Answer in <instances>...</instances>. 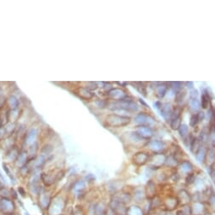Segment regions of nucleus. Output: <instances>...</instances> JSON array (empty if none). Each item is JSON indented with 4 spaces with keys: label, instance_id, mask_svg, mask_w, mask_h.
I'll use <instances>...</instances> for the list:
<instances>
[{
    "label": "nucleus",
    "instance_id": "obj_44",
    "mask_svg": "<svg viewBox=\"0 0 215 215\" xmlns=\"http://www.w3.org/2000/svg\"><path fill=\"white\" fill-rule=\"evenodd\" d=\"M52 151H53V147H52L51 145H49V144L45 145V146L43 147V149H42V153H43V155H49Z\"/></svg>",
    "mask_w": 215,
    "mask_h": 215
},
{
    "label": "nucleus",
    "instance_id": "obj_22",
    "mask_svg": "<svg viewBox=\"0 0 215 215\" xmlns=\"http://www.w3.org/2000/svg\"><path fill=\"white\" fill-rule=\"evenodd\" d=\"M205 162L208 164H210V165L213 162H215V147H210L209 149L207 150Z\"/></svg>",
    "mask_w": 215,
    "mask_h": 215
},
{
    "label": "nucleus",
    "instance_id": "obj_1",
    "mask_svg": "<svg viewBox=\"0 0 215 215\" xmlns=\"http://www.w3.org/2000/svg\"><path fill=\"white\" fill-rule=\"evenodd\" d=\"M108 107L113 111H124V112H136L139 111V105L133 99L127 96L126 98L108 104Z\"/></svg>",
    "mask_w": 215,
    "mask_h": 215
},
{
    "label": "nucleus",
    "instance_id": "obj_26",
    "mask_svg": "<svg viewBox=\"0 0 215 215\" xmlns=\"http://www.w3.org/2000/svg\"><path fill=\"white\" fill-rule=\"evenodd\" d=\"M189 106H190V109L191 110V111H193L194 113L196 112H198L200 111L201 109V103L200 101L198 99H190V101H189Z\"/></svg>",
    "mask_w": 215,
    "mask_h": 215
},
{
    "label": "nucleus",
    "instance_id": "obj_51",
    "mask_svg": "<svg viewBox=\"0 0 215 215\" xmlns=\"http://www.w3.org/2000/svg\"><path fill=\"white\" fill-rule=\"evenodd\" d=\"M162 102L160 101H155L154 103H153V105H154V108H156L157 110H160V108H161V106H162Z\"/></svg>",
    "mask_w": 215,
    "mask_h": 215
},
{
    "label": "nucleus",
    "instance_id": "obj_29",
    "mask_svg": "<svg viewBox=\"0 0 215 215\" xmlns=\"http://www.w3.org/2000/svg\"><path fill=\"white\" fill-rule=\"evenodd\" d=\"M175 96V101L180 105V104H182V102L185 101V96H186V91L185 90H182L179 92L176 93Z\"/></svg>",
    "mask_w": 215,
    "mask_h": 215
},
{
    "label": "nucleus",
    "instance_id": "obj_50",
    "mask_svg": "<svg viewBox=\"0 0 215 215\" xmlns=\"http://www.w3.org/2000/svg\"><path fill=\"white\" fill-rule=\"evenodd\" d=\"M5 134H6V131L4 129V127H0V140L3 139V137H4Z\"/></svg>",
    "mask_w": 215,
    "mask_h": 215
},
{
    "label": "nucleus",
    "instance_id": "obj_32",
    "mask_svg": "<svg viewBox=\"0 0 215 215\" xmlns=\"http://www.w3.org/2000/svg\"><path fill=\"white\" fill-rule=\"evenodd\" d=\"M161 205H163V201L159 197H155L153 199H152L150 201V208L152 209L158 208H160Z\"/></svg>",
    "mask_w": 215,
    "mask_h": 215
},
{
    "label": "nucleus",
    "instance_id": "obj_25",
    "mask_svg": "<svg viewBox=\"0 0 215 215\" xmlns=\"http://www.w3.org/2000/svg\"><path fill=\"white\" fill-rule=\"evenodd\" d=\"M210 101H211V97L205 91H203V93L202 94V96H201V108L208 109L209 107Z\"/></svg>",
    "mask_w": 215,
    "mask_h": 215
},
{
    "label": "nucleus",
    "instance_id": "obj_12",
    "mask_svg": "<svg viewBox=\"0 0 215 215\" xmlns=\"http://www.w3.org/2000/svg\"><path fill=\"white\" fill-rule=\"evenodd\" d=\"M191 215H206L208 213V208L205 203L203 202L193 203L191 206Z\"/></svg>",
    "mask_w": 215,
    "mask_h": 215
},
{
    "label": "nucleus",
    "instance_id": "obj_11",
    "mask_svg": "<svg viewBox=\"0 0 215 215\" xmlns=\"http://www.w3.org/2000/svg\"><path fill=\"white\" fill-rule=\"evenodd\" d=\"M136 132L141 137L144 138V139H146V140L150 139L153 136V134H154L153 130H152L151 127L146 125L137 126L136 128Z\"/></svg>",
    "mask_w": 215,
    "mask_h": 215
},
{
    "label": "nucleus",
    "instance_id": "obj_35",
    "mask_svg": "<svg viewBox=\"0 0 215 215\" xmlns=\"http://www.w3.org/2000/svg\"><path fill=\"white\" fill-rule=\"evenodd\" d=\"M146 198L145 191H143V190H136L134 193V199L136 201V202H143L144 199Z\"/></svg>",
    "mask_w": 215,
    "mask_h": 215
},
{
    "label": "nucleus",
    "instance_id": "obj_46",
    "mask_svg": "<svg viewBox=\"0 0 215 215\" xmlns=\"http://www.w3.org/2000/svg\"><path fill=\"white\" fill-rule=\"evenodd\" d=\"M197 120H198V122H199V123H202L203 120L205 119V112L203 111H199L198 112H197Z\"/></svg>",
    "mask_w": 215,
    "mask_h": 215
},
{
    "label": "nucleus",
    "instance_id": "obj_2",
    "mask_svg": "<svg viewBox=\"0 0 215 215\" xmlns=\"http://www.w3.org/2000/svg\"><path fill=\"white\" fill-rule=\"evenodd\" d=\"M131 122V118L125 115L119 114H109L106 117L107 125L111 128H123L129 125Z\"/></svg>",
    "mask_w": 215,
    "mask_h": 215
},
{
    "label": "nucleus",
    "instance_id": "obj_17",
    "mask_svg": "<svg viewBox=\"0 0 215 215\" xmlns=\"http://www.w3.org/2000/svg\"><path fill=\"white\" fill-rule=\"evenodd\" d=\"M180 170L181 171L182 173L184 174H190L192 172L193 170V164H191V161L189 160H182L179 163L178 165Z\"/></svg>",
    "mask_w": 215,
    "mask_h": 215
},
{
    "label": "nucleus",
    "instance_id": "obj_28",
    "mask_svg": "<svg viewBox=\"0 0 215 215\" xmlns=\"http://www.w3.org/2000/svg\"><path fill=\"white\" fill-rule=\"evenodd\" d=\"M169 88H170L171 90H172V92L175 93V95L176 93L183 90V83L180 82V81L170 82L169 83Z\"/></svg>",
    "mask_w": 215,
    "mask_h": 215
},
{
    "label": "nucleus",
    "instance_id": "obj_56",
    "mask_svg": "<svg viewBox=\"0 0 215 215\" xmlns=\"http://www.w3.org/2000/svg\"><path fill=\"white\" fill-rule=\"evenodd\" d=\"M139 101L141 102V103H142V104H143V105H145L146 107H148V106H147V105L146 104V102L143 101V100H142V99H139Z\"/></svg>",
    "mask_w": 215,
    "mask_h": 215
},
{
    "label": "nucleus",
    "instance_id": "obj_40",
    "mask_svg": "<svg viewBox=\"0 0 215 215\" xmlns=\"http://www.w3.org/2000/svg\"><path fill=\"white\" fill-rule=\"evenodd\" d=\"M136 88L139 91L140 94H142L145 97L147 96V88H146V86L143 83H137V84L136 85Z\"/></svg>",
    "mask_w": 215,
    "mask_h": 215
},
{
    "label": "nucleus",
    "instance_id": "obj_59",
    "mask_svg": "<svg viewBox=\"0 0 215 215\" xmlns=\"http://www.w3.org/2000/svg\"><path fill=\"white\" fill-rule=\"evenodd\" d=\"M0 127H1V118H0Z\"/></svg>",
    "mask_w": 215,
    "mask_h": 215
},
{
    "label": "nucleus",
    "instance_id": "obj_36",
    "mask_svg": "<svg viewBox=\"0 0 215 215\" xmlns=\"http://www.w3.org/2000/svg\"><path fill=\"white\" fill-rule=\"evenodd\" d=\"M26 159H27V153L26 152H21L20 153V155H19L18 158H17V164H18L19 166H21V167L22 165H24L26 163Z\"/></svg>",
    "mask_w": 215,
    "mask_h": 215
},
{
    "label": "nucleus",
    "instance_id": "obj_10",
    "mask_svg": "<svg viewBox=\"0 0 215 215\" xmlns=\"http://www.w3.org/2000/svg\"><path fill=\"white\" fill-rule=\"evenodd\" d=\"M147 146L149 150L153 152V154H157V153H163L165 148V144L163 141L158 140V139H152L147 142Z\"/></svg>",
    "mask_w": 215,
    "mask_h": 215
},
{
    "label": "nucleus",
    "instance_id": "obj_41",
    "mask_svg": "<svg viewBox=\"0 0 215 215\" xmlns=\"http://www.w3.org/2000/svg\"><path fill=\"white\" fill-rule=\"evenodd\" d=\"M86 187V182L84 181H79L76 183L75 185V189L76 191H82V190H84Z\"/></svg>",
    "mask_w": 215,
    "mask_h": 215
},
{
    "label": "nucleus",
    "instance_id": "obj_47",
    "mask_svg": "<svg viewBox=\"0 0 215 215\" xmlns=\"http://www.w3.org/2000/svg\"><path fill=\"white\" fill-rule=\"evenodd\" d=\"M198 90H196V89H193V90H190L189 92V96H190V99H197L198 97Z\"/></svg>",
    "mask_w": 215,
    "mask_h": 215
},
{
    "label": "nucleus",
    "instance_id": "obj_43",
    "mask_svg": "<svg viewBox=\"0 0 215 215\" xmlns=\"http://www.w3.org/2000/svg\"><path fill=\"white\" fill-rule=\"evenodd\" d=\"M4 129L6 131V133H12L14 130H15V124L13 123H7V124L4 127Z\"/></svg>",
    "mask_w": 215,
    "mask_h": 215
},
{
    "label": "nucleus",
    "instance_id": "obj_8",
    "mask_svg": "<svg viewBox=\"0 0 215 215\" xmlns=\"http://www.w3.org/2000/svg\"><path fill=\"white\" fill-rule=\"evenodd\" d=\"M180 203L178 201L177 197L175 196H168V197L163 201V206L167 211H174L175 209L177 208V207L179 206Z\"/></svg>",
    "mask_w": 215,
    "mask_h": 215
},
{
    "label": "nucleus",
    "instance_id": "obj_53",
    "mask_svg": "<svg viewBox=\"0 0 215 215\" xmlns=\"http://www.w3.org/2000/svg\"><path fill=\"white\" fill-rule=\"evenodd\" d=\"M6 104V100L3 98V96H0V108H2Z\"/></svg>",
    "mask_w": 215,
    "mask_h": 215
},
{
    "label": "nucleus",
    "instance_id": "obj_39",
    "mask_svg": "<svg viewBox=\"0 0 215 215\" xmlns=\"http://www.w3.org/2000/svg\"><path fill=\"white\" fill-rule=\"evenodd\" d=\"M208 136H209L208 132H207L205 129H203V131L201 132L200 135H199V137H197V138L199 139V141H200L201 143H205V142H207V141H208Z\"/></svg>",
    "mask_w": 215,
    "mask_h": 215
},
{
    "label": "nucleus",
    "instance_id": "obj_9",
    "mask_svg": "<svg viewBox=\"0 0 215 215\" xmlns=\"http://www.w3.org/2000/svg\"><path fill=\"white\" fill-rule=\"evenodd\" d=\"M144 191H145L146 198L149 200H152L155 197H157V185L155 181H153L152 180H149L146 184Z\"/></svg>",
    "mask_w": 215,
    "mask_h": 215
},
{
    "label": "nucleus",
    "instance_id": "obj_49",
    "mask_svg": "<svg viewBox=\"0 0 215 215\" xmlns=\"http://www.w3.org/2000/svg\"><path fill=\"white\" fill-rule=\"evenodd\" d=\"M156 178L158 180V181H165L166 180V176L164 173H159L157 175Z\"/></svg>",
    "mask_w": 215,
    "mask_h": 215
},
{
    "label": "nucleus",
    "instance_id": "obj_42",
    "mask_svg": "<svg viewBox=\"0 0 215 215\" xmlns=\"http://www.w3.org/2000/svg\"><path fill=\"white\" fill-rule=\"evenodd\" d=\"M198 123H199V122L197 120V115L193 114L191 117V118H190V126H191V128H196L198 125Z\"/></svg>",
    "mask_w": 215,
    "mask_h": 215
},
{
    "label": "nucleus",
    "instance_id": "obj_19",
    "mask_svg": "<svg viewBox=\"0 0 215 215\" xmlns=\"http://www.w3.org/2000/svg\"><path fill=\"white\" fill-rule=\"evenodd\" d=\"M0 208L2 209L4 213L11 212L14 209V203H12V201L4 197L0 201Z\"/></svg>",
    "mask_w": 215,
    "mask_h": 215
},
{
    "label": "nucleus",
    "instance_id": "obj_13",
    "mask_svg": "<svg viewBox=\"0 0 215 215\" xmlns=\"http://www.w3.org/2000/svg\"><path fill=\"white\" fill-rule=\"evenodd\" d=\"M76 93L80 98L83 99L85 101H89L94 97V93L87 89L86 87H78L76 90Z\"/></svg>",
    "mask_w": 215,
    "mask_h": 215
},
{
    "label": "nucleus",
    "instance_id": "obj_16",
    "mask_svg": "<svg viewBox=\"0 0 215 215\" xmlns=\"http://www.w3.org/2000/svg\"><path fill=\"white\" fill-rule=\"evenodd\" d=\"M169 90V85L164 83H158V86L155 89V95L158 99H163L166 96Z\"/></svg>",
    "mask_w": 215,
    "mask_h": 215
},
{
    "label": "nucleus",
    "instance_id": "obj_55",
    "mask_svg": "<svg viewBox=\"0 0 215 215\" xmlns=\"http://www.w3.org/2000/svg\"><path fill=\"white\" fill-rule=\"evenodd\" d=\"M19 191H21V192L22 193L21 195L23 196V197H25V196H26V195H25V193H26V192H25L24 190L22 189V187H19Z\"/></svg>",
    "mask_w": 215,
    "mask_h": 215
},
{
    "label": "nucleus",
    "instance_id": "obj_18",
    "mask_svg": "<svg viewBox=\"0 0 215 215\" xmlns=\"http://www.w3.org/2000/svg\"><path fill=\"white\" fill-rule=\"evenodd\" d=\"M172 111V105L169 103V102H165V103L162 104V106H161L160 110H159V112H160V115L162 117H164V118H168V117H170Z\"/></svg>",
    "mask_w": 215,
    "mask_h": 215
},
{
    "label": "nucleus",
    "instance_id": "obj_37",
    "mask_svg": "<svg viewBox=\"0 0 215 215\" xmlns=\"http://www.w3.org/2000/svg\"><path fill=\"white\" fill-rule=\"evenodd\" d=\"M180 136L181 137H186L189 134V127L186 124H181V126L180 127V128L178 129Z\"/></svg>",
    "mask_w": 215,
    "mask_h": 215
},
{
    "label": "nucleus",
    "instance_id": "obj_24",
    "mask_svg": "<svg viewBox=\"0 0 215 215\" xmlns=\"http://www.w3.org/2000/svg\"><path fill=\"white\" fill-rule=\"evenodd\" d=\"M126 215H145V213L142 208L136 206V205H133L130 208H127Z\"/></svg>",
    "mask_w": 215,
    "mask_h": 215
},
{
    "label": "nucleus",
    "instance_id": "obj_33",
    "mask_svg": "<svg viewBox=\"0 0 215 215\" xmlns=\"http://www.w3.org/2000/svg\"><path fill=\"white\" fill-rule=\"evenodd\" d=\"M181 112H182V108L180 105H177L175 107H173L172 113L170 115V120H174L175 118H178V117H181Z\"/></svg>",
    "mask_w": 215,
    "mask_h": 215
},
{
    "label": "nucleus",
    "instance_id": "obj_3",
    "mask_svg": "<svg viewBox=\"0 0 215 215\" xmlns=\"http://www.w3.org/2000/svg\"><path fill=\"white\" fill-rule=\"evenodd\" d=\"M165 159H166V156H165V155H164V153L153 154L152 155L150 156V159H149V168L152 169V170L160 169L165 164Z\"/></svg>",
    "mask_w": 215,
    "mask_h": 215
},
{
    "label": "nucleus",
    "instance_id": "obj_6",
    "mask_svg": "<svg viewBox=\"0 0 215 215\" xmlns=\"http://www.w3.org/2000/svg\"><path fill=\"white\" fill-rule=\"evenodd\" d=\"M134 122L136 124H137V126L146 125L152 128V125L154 123V119L146 112H140V113L136 114Z\"/></svg>",
    "mask_w": 215,
    "mask_h": 215
},
{
    "label": "nucleus",
    "instance_id": "obj_54",
    "mask_svg": "<svg viewBox=\"0 0 215 215\" xmlns=\"http://www.w3.org/2000/svg\"><path fill=\"white\" fill-rule=\"evenodd\" d=\"M210 171L214 172L215 173V162H213L211 165H210Z\"/></svg>",
    "mask_w": 215,
    "mask_h": 215
},
{
    "label": "nucleus",
    "instance_id": "obj_21",
    "mask_svg": "<svg viewBox=\"0 0 215 215\" xmlns=\"http://www.w3.org/2000/svg\"><path fill=\"white\" fill-rule=\"evenodd\" d=\"M179 160L175 158V156L174 155H170L169 156H166V159H165V164L164 165L167 167L175 168L177 167L179 165Z\"/></svg>",
    "mask_w": 215,
    "mask_h": 215
},
{
    "label": "nucleus",
    "instance_id": "obj_4",
    "mask_svg": "<svg viewBox=\"0 0 215 215\" xmlns=\"http://www.w3.org/2000/svg\"><path fill=\"white\" fill-rule=\"evenodd\" d=\"M125 136H126V140L128 141V143L136 148H141V147L143 148L144 146H147V140L143 138L136 131L126 132Z\"/></svg>",
    "mask_w": 215,
    "mask_h": 215
},
{
    "label": "nucleus",
    "instance_id": "obj_14",
    "mask_svg": "<svg viewBox=\"0 0 215 215\" xmlns=\"http://www.w3.org/2000/svg\"><path fill=\"white\" fill-rule=\"evenodd\" d=\"M177 198H178L179 203L181 204L182 206L188 205L191 202V195L185 189H182L178 192Z\"/></svg>",
    "mask_w": 215,
    "mask_h": 215
},
{
    "label": "nucleus",
    "instance_id": "obj_58",
    "mask_svg": "<svg viewBox=\"0 0 215 215\" xmlns=\"http://www.w3.org/2000/svg\"><path fill=\"white\" fill-rule=\"evenodd\" d=\"M213 131H214V133H215V123L214 124H213Z\"/></svg>",
    "mask_w": 215,
    "mask_h": 215
},
{
    "label": "nucleus",
    "instance_id": "obj_20",
    "mask_svg": "<svg viewBox=\"0 0 215 215\" xmlns=\"http://www.w3.org/2000/svg\"><path fill=\"white\" fill-rule=\"evenodd\" d=\"M206 154H207V150L203 146H201L200 149L197 150L196 154H195V156H196V159L198 163L200 164H203L205 162V159H206Z\"/></svg>",
    "mask_w": 215,
    "mask_h": 215
},
{
    "label": "nucleus",
    "instance_id": "obj_45",
    "mask_svg": "<svg viewBox=\"0 0 215 215\" xmlns=\"http://www.w3.org/2000/svg\"><path fill=\"white\" fill-rule=\"evenodd\" d=\"M86 88L87 89H89L90 90H91V91H93V90H96L98 88V85H97V83H95V82H89V83H87V84H86Z\"/></svg>",
    "mask_w": 215,
    "mask_h": 215
},
{
    "label": "nucleus",
    "instance_id": "obj_34",
    "mask_svg": "<svg viewBox=\"0 0 215 215\" xmlns=\"http://www.w3.org/2000/svg\"><path fill=\"white\" fill-rule=\"evenodd\" d=\"M182 124V120L181 117H178V118H175V119L171 120L170 121V128L174 131H176L180 128V127L181 126Z\"/></svg>",
    "mask_w": 215,
    "mask_h": 215
},
{
    "label": "nucleus",
    "instance_id": "obj_5",
    "mask_svg": "<svg viewBox=\"0 0 215 215\" xmlns=\"http://www.w3.org/2000/svg\"><path fill=\"white\" fill-rule=\"evenodd\" d=\"M126 91L122 88H112L108 91V97L115 101H119L127 97Z\"/></svg>",
    "mask_w": 215,
    "mask_h": 215
},
{
    "label": "nucleus",
    "instance_id": "obj_48",
    "mask_svg": "<svg viewBox=\"0 0 215 215\" xmlns=\"http://www.w3.org/2000/svg\"><path fill=\"white\" fill-rule=\"evenodd\" d=\"M208 203H209V205L211 206V208L215 209V194L214 193H213V194L210 196V197L208 198Z\"/></svg>",
    "mask_w": 215,
    "mask_h": 215
},
{
    "label": "nucleus",
    "instance_id": "obj_38",
    "mask_svg": "<svg viewBox=\"0 0 215 215\" xmlns=\"http://www.w3.org/2000/svg\"><path fill=\"white\" fill-rule=\"evenodd\" d=\"M196 181H197V176H196V175L193 172L188 174L186 177H185V183H186V185H191V184L196 182Z\"/></svg>",
    "mask_w": 215,
    "mask_h": 215
},
{
    "label": "nucleus",
    "instance_id": "obj_15",
    "mask_svg": "<svg viewBox=\"0 0 215 215\" xmlns=\"http://www.w3.org/2000/svg\"><path fill=\"white\" fill-rule=\"evenodd\" d=\"M38 134V131L37 129L35 128H31L26 132V136H25V143L27 145H31L35 143L36 137Z\"/></svg>",
    "mask_w": 215,
    "mask_h": 215
},
{
    "label": "nucleus",
    "instance_id": "obj_57",
    "mask_svg": "<svg viewBox=\"0 0 215 215\" xmlns=\"http://www.w3.org/2000/svg\"><path fill=\"white\" fill-rule=\"evenodd\" d=\"M210 215H215V211H213V212L210 213Z\"/></svg>",
    "mask_w": 215,
    "mask_h": 215
},
{
    "label": "nucleus",
    "instance_id": "obj_27",
    "mask_svg": "<svg viewBox=\"0 0 215 215\" xmlns=\"http://www.w3.org/2000/svg\"><path fill=\"white\" fill-rule=\"evenodd\" d=\"M19 155H20V152H19L18 149L15 147H13L7 152L6 157L9 161H14V160L17 159Z\"/></svg>",
    "mask_w": 215,
    "mask_h": 215
},
{
    "label": "nucleus",
    "instance_id": "obj_52",
    "mask_svg": "<svg viewBox=\"0 0 215 215\" xmlns=\"http://www.w3.org/2000/svg\"><path fill=\"white\" fill-rule=\"evenodd\" d=\"M185 84H186V87H187L189 90H193L194 89V83L192 82V81H188V82H186Z\"/></svg>",
    "mask_w": 215,
    "mask_h": 215
},
{
    "label": "nucleus",
    "instance_id": "obj_23",
    "mask_svg": "<svg viewBox=\"0 0 215 215\" xmlns=\"http://www.w3.org/2000/svg\"><path fill=\"white\" fill-rule=\"evenodd\" d=\"M6 104L10 108V110H16V109H18L20 102H19L18 99L16 98L15 96H10L6 100Z\"/></svg>",
    "mask_w": 215,
    "mask_h": 215
},
{
    "label": "nucleus",
    "instance_id": "obj_31",
    "mask_svg": "<svg viewBox=\"0 0 215 215\" xmlns=\"http://www.w3.org/2000/svg\"><path fill=\"white\" fill-rule=\"evenodd\" d=\"M201 147V143L199 139L197 137H194L192 138L191 143H190V149H191V151L194 154H196L197 150L200 149Z\"/></svg>",
    "mask_w": 215,
    "mask_h": 215
},
{
    "label": "nucleus",
    "instance_id": "obj_30",
    "mask_svg": "<svg viewBox=\"0 0 215 215\" xmlns=\"http://www.w3.org/2000/svg\"><path fill=\"white\" fill-rule=\"evenodd\" d=\"M175 215H191V205H184L181 206L180 208H179L176 211Z\"/></svg>",
    "mask_w": 215,
    "mask_h": 215
},
{
    "label": "nucleus",
    "instance_id": "obj_7",
    "mask_svg": "<svg viewBox=\"0 0 215 215\" xmlns=\"http://www.w3.org/2000/svg\"><path fill=\"white\" fill-rule=\"evenodd\" d=\"M150 159V155L147 152L140 151L136 153L132 157V162L134 164L137 166H143L146 164H147Z\"/></svg>",
    "mask_w": 215,
    "mask_h": 215
}]
</instances>
